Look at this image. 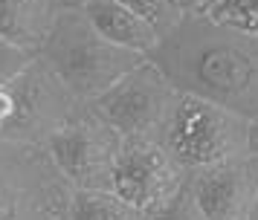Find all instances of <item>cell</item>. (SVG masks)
Listing matches in <instances>:
<instances>
[{
    "label": "cell",
    "mask_w": 258,
    "mask_h": 220,
    "mask_svg": "<svg viewBox=\"0 0 258 220\" xmlns=\"http://www.w3.org/2000/svg\"><path fill=\"white\" fill-rule=\"evenodd\" d=\"M180 93L258 116V32H244L206 15H186L148 55Z\"/></svg>",
    "instance_id": "6da1fadb"
},
{
    "label": "cell",
    "mask_w": 258,
    "mask_h": 220,
    "mask_svg": "<svg viewBox=\"0 0 258 220\" xmlns=\"http://www.w3.org/2000/svg\"><path fill=\"white\" fill-rule=\"evenodd\" d=\"M38 55L84 102H96L122 76H128L148 58L128 46L113 44L107 35L96 29V23L87 18L84 9H61Z\"/></svg>",
    "instance_id": "7a4b0ae2"
},
{
    "label": "cell",
    "mask_w": 258,
    "mask_h": 220,
    "mask_svg": "<svg viewBox=\"0 0 258 220\" xmlns=\"http://www.w3.org/2000/svg\"><path fill=\"white\" fill-rule=\"evenodd\" d=\"M73 194L47 145L0 136V220H70Z\"/></svg>",
    "instance_id": "3957f363"
},
{
    "label": "cell",
    "mask_w": 258,
    "mask_h": 220,
    "mask_svg": "<svg viewBox=\"0 0 258 220\" xmlns=\"http://www.w3.org/2000/svg\"><path fill=\"white\" fill-rule=\"evenodd\" d=\"M246 136H249L246 116L221 107L209 99L180 93V102L165 127L163 142L188 171H198L246 151Z\"/></svg>",
    "instance_id": "277c9868"
},
{
    "label": "cell",
    "mask_w": 258,
    "mask_h": 220,
    "mask_svg": "<svg viewBox=\"0 0 258 220\" xmlns=\"http://www.w3.org/2000/svg\"><path fill=\"white\" fill-rule=\"evenodd\" d=\"M177 102L180 90L151 58H145L140 67L122 76L110 90L90 104L122 136H145L163 142Z\"/></svg>",
    "instance_id": "5b68a950"
},
{
    "label": "cell",
    "mask_w": 258,
    "mask_h": 220,
    "mask_svg": "<svg viewBox=\"0 0 258 220\" xmlns=\"http://www.w3.org/2000/svg\"><path fill=\"white\" fill-rule=\"evenodd\" d=\"M9 90L15 96V116L3 136L38 142V145H47L90 104L79 99L70 90V84L41 55H35L9 81Z\"/></svg>",
    "instance_id": "8992f818"
},
{
    "label": "cell",
    "mask_w": 258,
    "mask_h": 220,
    "mask_svg": "<svg viewBox=\"0 0 258 220\" xmlns=\"http://www.w3.org/2000/svg\"><path fill=\"white\" fill-rule=\"evenodd\" d=\"M125 136L87 104L70 125L47 142L52 160L76 188H113Z\"/></svg>",
    "instance_id": "52a82bcc"
},
{
    "label": "cell",
    "mask_w": 258,
    "mask_h": 220,
    "mask_svg": "<svg viewBox=\"0 0 258 220\" xmlns=\"http://www.w3.org/2000/svg\"><path fill=\"white\" fill-rule=\"evenodd\" d=\"M188 171L183 162L168 151L165 142L145 136H125L122 154L116 162V188L122 197L137 203L142 211L163 206L188 183Z\"/></svg>",
    "instance_id": "ba28073f"
},
{
    "label": "cell",
    "mask_w": 258,
    "mask_h": 220,
    "mask_svg": "<svg viewBox=\"0 0 258 220\" xmlns=\"http://www.w3.org/2000/svg\"><path fill=\"white\" fill-rule=\"evenodd\" d=\"M191 188L209 220H249L258 203V154L246 148L191 171Z\"/></svg>",
    "instance_id": "9c48e42d"
},
{
    "label": "cell",
    "mask_w": 258,
    "mask_h": 220,
    "mask_svg": "<svg viewBox=\"0 0 258 220\" xmlns=\"http://www.w3.org/2000/svg\"><path fill=\"white\" fill-rule=\"evenodd\" d=\"M87 18L96 23V29L107 35L113 44L128 46L134 52L151 55V49L160 44L163 35L157 32L151 21H145L140 12H134L122 0H87L82 6Z\"/></svg>",
    "instance_id": "30bf717a"
},
{
    "label": "cell",
    "mask_w": 258,
    "mask_h": 220,
    "mask_svg": "<svg viewBox=\"0 0 258 220\" xmlns=\"http://www.w3.org/2000/svg\"><path fill=\"white\" fill-rule=\"evenodd\" d=\"M61 9V0H0V35L38 55Z\"/></svg>",
    "instance_id": "8fae6325"
},
{
    "label": "cell",
    "mask_w": 258,
    "mask_h": 220,
    "mask_svg": "<svg viewBox=\"0 0 258 220\" xmlns=\"http://www.w3.org/2000/svg\"><path fill=\"white\" fill-rule=\"evenodd\" d=\"M70 220H145V211L116 188H76Z\"/></svg>",
    "instance_id": "7c38bea8"
},
{
    "label": "cell",
    "mask_w": 258,
    "mask_h": 220,
    "mask_svg": "<svg viewBox=\"0 0 258 220\" xmlns=\"http://www.w3.org/2000/svg\"><path fill=\"white\" fill-rule=\"evenodd\" d=\"M145 220H209V214H206V208L200 206L191 183H186L174 197H168L163 206L145 211Z\"/></svg>",
    "instance_id": "4fadbf2b"
},
{
    "label": "cell",
    "mask_w": 258,
    "mask_h": 220,
    "mask_svg": "<svg viewBox=\"0 0 258 220\" xmlns=\"http://www.w3.org/2000/svg\"><path fill=\"white\" fill-rule=\"evenodd\" d=\"M206 18L244 32H258V0H218Z\"/></svg>",
    "instance_id": "5bb4252c"
},
{
    "label": "cell",
    "mask_w": 258,
    "mask_h": 220,
    "mask_svg": "<svg viewBox=\"0 0 258 220\" xmlns=\"http://www.w3.org/2000/svg\"><path fill=\"white\" fill-rule=\"evenodd\" d=\"M122 3H128L134 12H140L145 21H151L160 35L174 29L177 23L186 18V9H183L180 0H122Z\"/></svg>",
    "instance_id": "9a60e30c"
},
{
    "label": "cell",
    "mask_w": 258,
    "mask_h": 220,
    "mask_svg": "<svg viewBox=\"0 0 258 220\" xmlns=\"http://www.w3.org/2000/svg\"><path fill=\"white\" fill-rule=\"evenodd\" d=\"M32 58H35V52H29L21 44H15V41L0 35V87H6Z\"/></svg>",
    "instance_id": "2e32d148"
},
{
    "label": "cell",
    "mask_w": 258,
    "mask_h": 220,
    "mask_svg": "<svg viewBox=\"0 0 258 220\" xmlns=\"http://www.w3.org/2000/svg\"><path fill=\"white\" fill-rule=\"evenodd\" d=\"M12 116H15V96L9 90V84H6V87H0V136L12 125Z\"/></svg>",
    "instance_id": "e0dca14e"
},
{
    "label": "cell",
    "mask_w": 258,
    "mask_h": 220,
    "mask_svg": "<svg viewBox=\"0 0 258 220\" xmlns=\"http://www.w3.org/2000/svg\"><path fill=\"white\" fill-rule=\"evenodd\" d=\"M180 3H183L186 15H209L218 0H180Z\"/></svg>",
    "instance_id": "ac0fdd59"
},
{
    "label": "cell",
    "mask_w": 258,
    "mask_h": 220,
    "mask_svg": "<svg viewBox=\"0 0 258 220\" xmlns=\"http://www.w3.org/2000/svg\"><path fill=\"white\" fill-rule=\"evenodd\" d=\"M246 148L258 154V116L255 119H249V136H246Z\"/></svg>",
    "instance_id": "d6986e66"
},
{
    "label": "cell",
    "mask_w": 258,
    "mask_h": 220,
    "mask_svg": "<svg viewBox=\"0 0 258 220\" xmlns=\"http://www.w3.org/2000/svg\"><path fill=\"white\" fill-rule=\"evenodd\" d=\"M61 3H64V9H82L87 0H61Z\"/></svg>",
    "instance_id": "ffe728a7"
},
{
    "label": "cell",
    "mask_w": 258,
    "mask_h": 220,
    "mask_svg": "<svg viewBox=\"0 0 258 220\" xmlns=\"http://www.w3.org/2000/svg\"><path fill=\"white\" fill-rule=\"evenodd\" d=\"M249 220H258V203H255V208H252V217Z\"/></svg>",
    "instance_id": "44dd1931"
}]
</instances>
